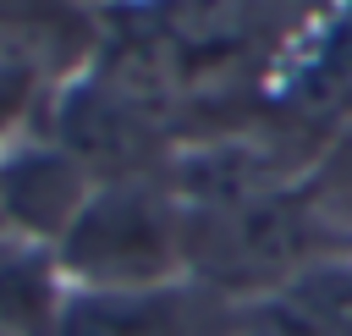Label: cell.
<instances>
[{
  "instance_id": "cell-5",
  "label": "cell",
  "mask_w": 352,
  "mask_h": 336,
  "mask_svg": "<svg viewBox=\"0 0 352 336\" xmlns=\"http://www.w3.org/2000/svg\"><path fill=\"white\" fill-rule=\"evenodd\" d=\"M99 11L82 0H0V66H22L60 88L99 61Z\"/></svg>"
},
{
  "instance_id": "cell-2",
  "label": "cell",
  "mask_w": 352,
  "mask_h": 336,
  "mask_svg": "<svg viewBox=\"0 0 352 336\" xmlns=\"http://www.w3.org/2000/svg\"><path fill=\"white\" fill-rule=\"evenodd\" d=\"M72 286H160L187 275V204L170 176H116L99 182L72 231L55 242Z\"/></svg>"
},
{
  "instance_id": "cell-7",
  "label": "cell",
  "mask_w": 352,
  "mask_h": 336,
  "mask_svg": "<svg viewBox=\"0 0 352 336\" xmlns=\"http://www.w3.org/2000/svg\"><path fill=\"white\" fill-rule=\"evenodd\" d=\"M72 281L55 248L0 231V336H55Z\"/></svg>"
},
{
  "instance_id": "cell-3",
  "label": "cell",
  "mask_w": 352,
  "mask_h": 336,
  "mask_svg": "<svg viewBox=\"0 0 352 336\" xmlns=\"http://www.w3.org/2000/svg\"><path fill=\"white\" fill-rule=\"evenodd\" d=\"M242 303L182 275L160 286H116L82 292L72 286L55 336H236Z\"/></svg>"
},
{
  "instance_id": "cell-4",
  "label": "cell",
  "mask_w": 352,
  "mask_h": 336,
  "mask_svg": "<svg viewBox=\"0 0 352 336\" xmlns=\"http://www.w3.org/2000/svg\"><path fill=\"white\" fill-rule=\"evenodd\" d=\"M99 176L44 127H22L0 143V231L55 248L82 204L94 198Z\"/></svg>"
},
{
  "instance_id": "cell-6",
  "label": "cell",
  "mask_w": 352,
  "mask_h": 336,
  "mask_svg": "<svg viewBox=\"0 0 352 336\" xmlns=\"http://www.w3.org/2000/svg\"><path fill=\"white\" fill-rule=\"evenodd\" d=\"M236 336H352V248H336L275 292L242 303Z\"/></svg>"
},
{
  "instance_id": "cell-1",
  "label": "cell",
  "mask_w": 352,
  "mask_h": 336,
  "mask_svg": "<svg viewBox=\"0 0 352 336\" xmlns=\"http://www.w3.org/2000/svg\"><path fill=\"white\" fill-rule=\"evenodd\" d=\"M336 248L346 242L319 220L302 182L220 204H187V275L236 303L275 292Z\"/></svg>"
},
{
  "instance_id": "cell-9",
  "label": "cell",
  "mask_w": 352,
  "mask_h": 336,
  "mask_svg": "<svg viewBox=\"0 0 352 336\" xmlns=\"http://www.w3.org/2000/svg\"><path fill=\"white\" fill-rule=\"evenodd\" d=\"M82 6H88V11H99V6H121V0H82Z\"/></svg>"
},
{
  "instance_id": "cell-8",
  "label": "cell",
  "mask_w": 352,
  "mask_h": 336,
  "mask_svg": "<svg viewBox=\"0 0 352 336\" xmlns=\"http://www.w3.org/2000/svg\"><path fill=\"white\" fill-rule=\"evenodd\" d=\"M44 88H50L44 77H33L22 66H0V143L28 127V110L44 99Z\"/></svg>"
}]
</instances>
